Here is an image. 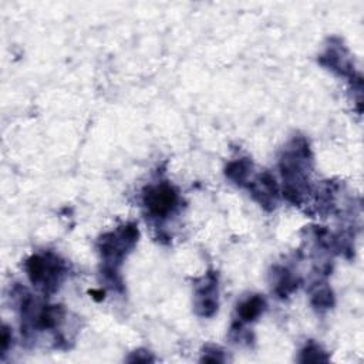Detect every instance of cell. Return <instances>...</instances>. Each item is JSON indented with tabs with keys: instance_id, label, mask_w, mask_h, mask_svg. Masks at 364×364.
<instances>
[{
	"instance_id": "6da1fadb",
	"label": "cell",
	"mask_w": 364,
	"mask_h": 364,
	"mask_svg": "<svg viewBox=\"0 0 364 364\" xmlns=\"http://www.w3.org/2000/svg\"><path fill=\"white\" fill-rule=\"evenodd\" d=\"M144 203L152 216L165 218L176 208L178 195L172 186L162 183L146 189Z\"/></svg>"
},
{
	"instance_id": "3957f363",
	"label": "cell",
	"mask_w": 364,
	"mask_h": 364,
	"mask_svg": "<svg viewBox=\"0 0 364 364\" xmlns=\"http://www.w3.org/2000/svg\"><path fill=\"white\" fill-rule=\"evenodd\" d=\"M264 307V300L259 296H255L249 300H246L245 303H242L237 309L239 311V316L242 320L245 321H250V320H255V317H257L262 310Z\"/></svg>"
},
{
	"instance_id": "277c9868",
	"label": "cell",
	"mask_w": 364,
	"mask_h": 364,
	"mask_svg": "<svg viewBox=\"0 0 364 364\" xmlns=\"http://www.w3.org/2000/svg\"><path fill=\"white\" fill-rule=\"evenodd\" d=\"M226 173L229 178H232L236 182H243L249 173V162L247 161H239L229 165L226 169Z\"/></svg>"
},
{
	"instance_id": "7a4b0ae2",
	"label": "cell",
	"mask_w": 364,
	"mask_h": 364,
	"mask_svg": "<svg viewBox=\"0 0 364 364\" xmlns=\"http://www.w3.org/2000/svg\"><path fill=\"white\" fill-rule=\"evenodd\" d=\"M27 273L33 283H43L44 287L54 286L63 273V264L57 257L33 256L27 262Z\"/></svg>"
}]
</instances>
